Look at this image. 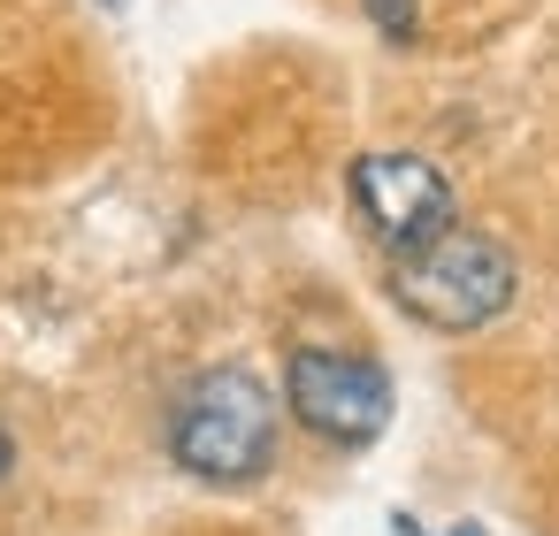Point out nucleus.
<instances>
[{
  "label": "nucleus",
  "mask_w": 559,
  "mask_h": 536,
  "mask_svg": "<svg viewBox=\"0 0 559 536\" xmlns=\"http://www.w3.org/2000/svg\"><path fill=\"white\" fill-rule=\"evenodd\" d=\"M169 452L200 483H253L276 460V391L238 360L200 368L169 398Z\"/></svg>",
  "instance_id": "f257e3e1"
},
{
  "label": "nucleus",
  "mask_w": 559,
  "mask_h": 536,
  "mask_svg": "<svg viewBox=\"0 0 559 536\" xmlns=\"http://www.w3.org/2000/svg\"><path fill=\"white\" fill-rule=\"evenodd\" d=\"M391 299H399V314H414L421 330H444V337H467V330H483V322H498L506 307H513V253L498 246V238H483V230H437L429 246H406V253H391Z\"/></svg>",
  "instance_id": "f03ea898"
},
{
  "label": "nucleus",
  "mask_w": 559,
  "mask_h": 536,
  "mask_svg": "<svg viewBox=\"0 0 559 536\" xmlns=\"http://www.w3.org/2000/svg\"><path fill=\"white\" fill-rule=\"evenodd\" d=\"M284 406L299 414L307 437L360 452L391 429V376L360 353H330V345H299L284 360Z\"/></svg>",
  "instance_id": "7ed1b4c3"
},
{
  "label": "nucleus",
  "mask_w": 559,
  "mask_h": 536,
  "mask_svg": "<svg viewBox=\"0 0 559 536\" xmlns=\"http://www.w3.org/2000/svg\"><path fill=\"white\" fill-rule=\"evenodd\" d=\"M353 207L391 253L429 246L437 230H452V184L421 154H360L353 162Z\"/></svg>",
  "instance_id": "20e7f679"
},
{
  "label": "nucleus",
  "mask_w": 559,
  "mask_h": 536,
  "mask_svg": "<svg viewBox=\"0 0 559 536\" xmlns=\"http://www.w3.org/2000/svg\"><path fill=\"white\" fill-rule=\"evenodd\" d=\"M368 16H376L391 39H414V24H421V0H368Z\"/></svg>",
  "instance_id": "39448f33"
},
{
  "label": "nucleus",
  "mask_w": 559,
  "mask_h": 536,
  "mask_svg": "<svg viewBox=\"0 0 559 536\" xmlns=\"http://www.w3.org/2000/svg\"><path fill=\"white\" fill-rule=\"evenodd\" d=\"M9 467H16V444H9V429H0V483H9Z\"/></svg>",
  "instance_id": "423d86ee"
}]
</instances>
